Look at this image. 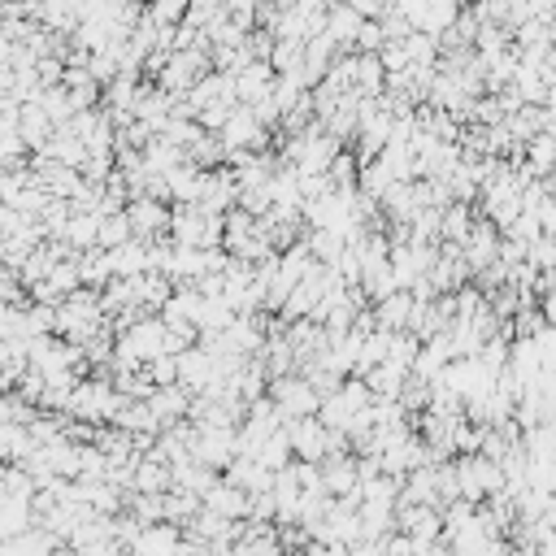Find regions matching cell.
Instances as JSON below:
<instances>
[{
    "mask_svg": "<svg viewBox=\"0 0 556 556\" xmlns=\"http://www.w3.org/2000/svg\"><path fill=\"white\" fill-rule=\"evenodd\" d=\"M361 14L352 5H331V14H326V22H322V35L331 44H352L357 40V31H361Z\"/></svg>",
    "mask_w": 556,
    "mask_h": 556,
    "instance_id": "obj_1",
    "label": "cell"
}]
</instances>
